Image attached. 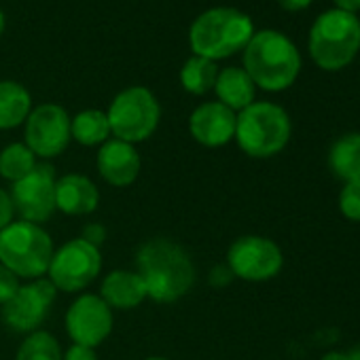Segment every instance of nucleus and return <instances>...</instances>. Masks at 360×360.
Returning a JSON list of instances; mask_svg holds the SVG:
<instances>
[{"instance_id": "obj_1", "label": "nucleus", "mask_w": 360, "mask_h": 360, "mask_svg": "<svg viewBox=\"0 0 360 360\" xmlns=\"http://www.w3.org/2000/svg\"><path fill=\"white\" fill-rule=\"evenodd\" d=\"M136 271L146 286V297L155 303H174L183 299L198 278L189 252L167 238L146 240L138 248Z\"/></svg>"}, {"instance_id": "obj_35", "label": "nucleus", "mask_w": 360, "mask_h": 360, "mask_svg": "<svg viewBox=\"0 0 360 360\" xmlns=\"http://www.w3.org/2000/svg\"><path fill=\"white\" fill-rule=\"evenodd\" d=\"M5 26H7V20H5V13L0 11V37H3V32H5Z\"/></svg>"}, {"instance_id": "obj_24", "label": "nucleus", "mask_w": 360, "mask_h": 360, "mask_svg": "<svg viewBox=\"0 0 360 360\" xmlns=\"http://www.w3.org/2000/svg\"><path fill=\"white\" fill-rule=\"evenodd\" d=\"M60 341L47 330H34L22 341L15 360H62Z\"/></svg>"}, {"instance_id": "obj_32", "label": "nucleus", "mask_w": 360, "mask_h": 360, "mask_svg": "<svg viewBox=\"0 0 360 360\" xmlns=\"http://www.w3.org/2000/svg\"><path fill=\"white\" fill-rule=\"evenodd\" d=\"M333 3H335V9H341L347 13L360 11V0H333Z\"/></svg>"}, {"instance_id": "obj_8", "label": "nucleus", "mask_w": 360, "mask_h": 360, "mask_svg": "<svg viewBox=\"0 0 360 360\" xmlns=\"http://www.w3.org/2000/svg\"><path fill=\"white\" fill-rule=\"evenodd\" d=\"M102 269L100 248L85 242L83 238L70 240L53 252V259L47 269V280L56 290L81 292L87 288Z\"/></svg>"}, {"instance_id": "obj_20", "label": "nucleus", "mask_w": 360, "mask_h": 360, "mask_svg": "<svg viewBox=\"0 0 360 360\" xmlns=\"http://www.w3.org/2000/svg\"><path fill=\"white\" fill-rule=\"evenodd\" d=\"M328 167L343 183L360 180V134L341 136L328 150Z\"/></svg>"}, {"instance_id": "obj_4", "label": "nucleus", "mask_w": 360, "mask_h": 360, "mask_svg": "<svg viewBox=\"0 0 360 360\" xmlns=\"http://www.w3.org/2000/svg\"><path fill=\"white\" fill-rule=\"evenodd\" d=\"M309 56L322 70L345 68L360 51V20L356 13L328 9L316 18L309 30Z\"/></svg>"}, {"instance_id": "obj_2", "label": "nucleus", "mask_w": 360, "mask_h": 360, "mask_svg": "<svg viewBox=\"0 0 360 360\" xmlns=\"http://www.w3.org/2000/svg\"><path fill=\"white\" fill-rule=\"evenodd\" d=\"M244 70L252 83L265 91L288 89L301 70L297 45L278 30L255 32L244 49Z\"/></svg>"}, {"instance_id": "obj_29", "label": "nucleus", "mask_w": 360, "mask_h": 360, "mask_svg": "<svg viewBox=\"0 0 360 360\" xmlns=\"http://www.w3.org/2000/svg\"><path fill=\"white\" fill-rule=\"evenodd\" d=\"M85 242H89V244H94V246H98L100 248V244L104 242V238H106V229L102 227V225H87L85 229H83V236H81Z\"/></svg>"}, {"instance_id": "obj_23", "label": "nucleus", "mask_w": 360, "mask_h": 360, "mask_svg": "<svg viewBox=\"0 0 360 360\" xmlns=\"http://www.w3.org/2000/svg\"><path fill=\"white\" fill-rule=\"evenodd\" d=\"M37 155L20 142H13L0 150V178L9 180V183H18L24 176H28L37 167Z\"/></svg>"}, {"instance_id": "obj_9", "label": "nucleus", "mask_w": 360, "mask_h": 360, "mask_svg": "<svg viewBox=\"0 0 360 360\" xmlns=\"http://www.w3.org/2000/svg\"><path fill=\"white\" fill-rule=\"evenodd\" d=\"M284 257L280 246L263 236H242L227 250V267L233 278L265 282L280 274Z\"/></svg>"}, {"instance_id": "obj_15", "label": "nucleus", "mask_w": 360, "mask_h": 360, "mask_svg": "<svg viewBox=\"0 0 360 360\" xmlns=\"http://www.w3.org/2000/svg\"><path fill=\"white\" fill-rule=\"evenodd\" d=\"M98 174L112 187H129L140 174L142 159L134 144L110 138L98 148Z\"/></svg>"}, {"instance_id": "obj_28", "label": "nucleus", "mask_w": 360, "mask_h": 360, "mask_svg": "<svg viewBox=\"0 0 360 360\" xmlns=\"http://www.w3.org/2000/svg\"><path fill=\"white\" fill-rule=\"evenodd\" d=\"M62 360H98V354H96V347H87V345L72 343L62 354Z\"/></svg>"}, {"instance_id": "obj_14", "label": "nucleus", "mask_w": 360, "mask_h": 360, "mask_svg": "<svg viewBox=\"0 0 360 360\" xmlns=\"http://www.w3.org/2000/svg\"><path fill=\"white\" fill-rule=\"evenodd\" d=\"M238 112L227 108L221 102L200 104L189 119V131L202 146L219 148L229 144L236 138Z\"/></svg>"}, {"instance_id": "obj_31", "label": "nucleus", "mask_w": 360, "mask_h": 360, "mask_svg": "<svg viewBox=\"0 0 360 360\" xmlns=\"http://www.w3.org/2000/svg\"><path fill=\"white\" fill-rule=\"evenodd\" d=\"M278 3L286 11H303L314 3V0H278Z\"/></svg>"}, {"instance_id": "obj_25", "label": "nucleus", "mask_w": 360, "mask_h": 360, "mask_svg": "<svg viewBox=\"0 0 360 360\" xmlns=\"http://www.w3.org/2000/svg\"><path fill=\"white\" fill-rule=\"evenodd\" d=\"M339 210L347 221L360 223V180L358 183H345L339 193Z\"/></svg>"}, {"instance_id": "obj_6", "label": "nucleus", "mask_w": 360, "mask_h": 360, "mask_svg": "<svg viewBox=\"0 0 360 360\" xmlns=\"http://www.w3.org/2000/svg\"><path fill=\"white\" fill-rule=\"evenodd\" d=\"M53 252V240L41 225L13 221L0 231V263L18 278L39 280L47 276Z\"/></svg>"}, {"instance_id": "obj_19", "label": "nucleus", "mask_w": 360, "mask_h": 360, "mask_svg": "<svg viewBox=\"0 0 360 360\" xmlns=\"http://www.w3.org/2000/svg\"><path fill=\"white\" fill-rule=\"evenodd\" d=\"M32 110L30 91L15 81H0V129H15Z\"/></svg>"}, {"instance_id": "obj_26", "label": "nucleus", "mask_w": 360, "mask_h": 360, "mask_svg": "<svg viewBox=\"0 0 360 360\" xmlns=\"http://www.w3.org/2000/svg\"><path fill=\"white\" fill-rule=\"evenodd\" d=\"M20 288V278L0 263V307H3Z\"/></svg>"}, {"instance_id": "obj_16", "label": "nucleus", "mask_w": 360, "mask_h": 360, "mask_svg": "<svg viewBox=\"0 0 360 360\" xmlns=\"http://www.w3.org/2000/svg\"><path fill=\"white\" fill-rule=\"evenodd\" d=\"M100 204V191L83 174H66L56 183V208L68 217L91 214Z\"/></svg>"}, {"instance_id": "obj_7", "label": "nucleus", "mask_w": 360, "mask_h": 360, "mask_svg": "<svg viewBox=\"0 0 360 360\" xmlns=\"http://www.w3.org/2000/svg\"><path fill=\"white\" fill-rule=\"evenodd\" d=\"M106 117L110 123V134L117 140L136 144L155 134L161 121V106L150 89L136 85L115 96Z\"/></svg>"}, {"instance_id": "obj_34", "label": "nucleus", "mask_w": 360, "mask_h": 360, "mask_svg": "<svg viewBox=\"0 0 360 360\" xmlns=\"http://www.w3.org/2000/svg\"><path fill=\"white\" fill-rule=\"evenodd\" d=\"M345 354H347V360H360V347H354Z\"/></svg>"}, {"instance_id": "obj_13", "label": "nucleus", "mask_w": 360, "mask_h": 360, "mask_svg": "<svg viewBox=\"0 0 360 360\" xmlns=\"http://www.w3.org/2000/svg\"><path fill=\"white\" fill-rule=\"evenodd\" d=\"M115 324L112 309L100 295H81L66 311V333L79 345L98 347Z\"/></svg>"}, {"instance_id": "obj_10", "label": "nucleus", "mask_w": 360, "mask_h": 360, "mask_svg": "<svg viewBox=\"0 0 360 360\" xmlns=\"http://www.w3.org/2000/svg\"><path fill=\"white\" fill-rule=\"evenodd\" d=\"M56 169L49 163H37V167L11 187V200L15 214L26 223H47L56 208Z\"/></svg>"}, {"instance_id": "obj_33", "label": "nucleus", "mask_w": 360, "mask_h": 360, "mask_svg": "<svg viewBox=\"0 0 360 360\" xmlns=\"http://www.w3.org/2000/svg\"><path fill=\"white\" fill-rule=\"evenodd\" d=\"M322 360H347V354L345 352H328L322 356Z\"/></svg>"}, {"instance_id": "obj_21", "label": "nucleus", "mask_w": 360, "mask_h": 360, "mask_svg": "<svg viewBox=\"0 0 360 360\" xmlns=\"http://www.w3.org/2000/svg\"><path fill=\"white\" fill-rule=\"evenodd\" d=\"M70 136L83 146H102L110 140V123L104 110L87 108L70 119Z\"/></svg>"}, {"instance_id": "obj_11", "label": "nucleus", "mask_w": 360, "mask_h": 360, "mask_svg": "<svg viewBox=\"0 0 360 360\" xmlns=\"http://www.w3.org/2000/svg\"><path fill=\"white\" fill-rule=\"evenodd\" d=\"M56 286L47 278L30 280L20 286L15 295L3 305V322L13 333L30 335L41 330V324L47 320L49 309L56 301Z\"/></svg>"}, {"instance_id": "obj_22", "label": "nucleus", "mask_w": 360, "mask_h": 360, "mask_svg": "<svg viewBox=\"0 0 360 360\" xmlns=\"http://www.w3.org/2000/svg\"><path fill=\"white\" fill-rule=\"evenodd\" d=\"M217 77H219L217 62L200 58V56L189 58L183 64V68H180V85L193 96H204L210 89H214Z\"/></svg>"}, {"instance_id": "obj_17", "label": "nucleus", "mask_w": 360, "mask_h": 360, "mask_svg": "<svg viewBox=\"0 0 360 360\" xmlns=\"http://www.w3.org/2000/svg\"><path fill=\"white\" fill-rule=\"evenodd\" d=\"M100 297L110 309H123V311L134 309L148 299L140 274L129 269H115L106 274L100 286Z\"/></svg>"}, {"instance_id": "obj_30", "label": "nucleus", "mask_w": 360, "mask_h": 360, "mask_svg": "<svg viewBox=\"0 0 360 360\" xmlns=\"http://www.w3.org/2000/svg\"><path fill=\"white\" fill-rule=\"evenodd\" d=\"M233 278V274H231V269L227 267V265H219V267H214L212 269V274H210V282L214 284V286H223V284H229V280Z\"/></svg>"}, {"instance_id": "obj_27", "label": "nucleus", "mask_w": 360, "mask_h": 360, "mask_svg": "<svg viewBox=\"0 0 360 360\" xmlns=\"http://www.w3.org/2000/svg\"><path fill=\"white\" fill-rule=\"evenodd\" d=\"M13 221H15V206L11 193L0 187V231L7 229Z\"/></svg>"}, {"instance_id": "obj_18", "label": "nucleus", "mask_w": 360, "mask_h": 360, "mask_svg": "<svg viewBox=\"0 0 360 360\" xmlns=\"http://www.w3.org/2000/svg\"><path fill=\"white\" fill-rule=\"evenodd\" d=\"M214 94L219 98L217 102L225 104L233 112H240L255 102L257 85L252 83V79L248 77V72L244 68L229 66V68L219 70V77L214 83Z\"/></svg>"}, {"instance_id": "obj_5", "label": "nucleus", "mask_w": 360, "mask_h": 360, "mask_svg": "<svg viewBox=\"0 0 360 360\" xmlns=\"http://www.w3.org/2000/svg\"><path fill=\"white\" fill-rule=\"evenodd\" d=\"M290 117L274 102H252L238 112L236 142L255 159L278 155L290 140Z\"/></svg>"}, {"instance_id": "obj_3", "label": "nucleus", "mask_w": 360, "mask_h": 360, "mask_svg": "<svg viewBox=\"0 0 360 360\" xmlns=\"http://www.w3.org/2000/svg\"><path fill=\"white\" fill-rule=\"evenodd\" d=\"M252 37V20L233 7H214L204 11L189 30L193 53L212 62L244 51Z\"/></svg>"}, {"instance_id": "obj_36", "label": "nucleus", "mask_w": 360, "mask_h": 360, "mask_svg": "<svg viewBox=\"0 0 360 360\" xmlns=\"http://www.w3.org/2000/svg\"><path fill=\"white\" fill-rule=\"evenodd\" d=\"M146 360H167V358H163V356H150V358H146Z\"/></svg>"}, {"instance_id": "obj_12", "label": "nucleus", "mask_w": 360, "mask_h": 360, "mask_svg": "<svg viewBox=\"0 0 360 360\" xmlns=\"http://www.w3.org/2000/svg\"><path fill=\"white\" fill-rule=\"evenodd\" d=\"M70 117L60 104H41L26 119V146L41 159L62 155L70 144Z\"/></svg>"}]
</instances>
